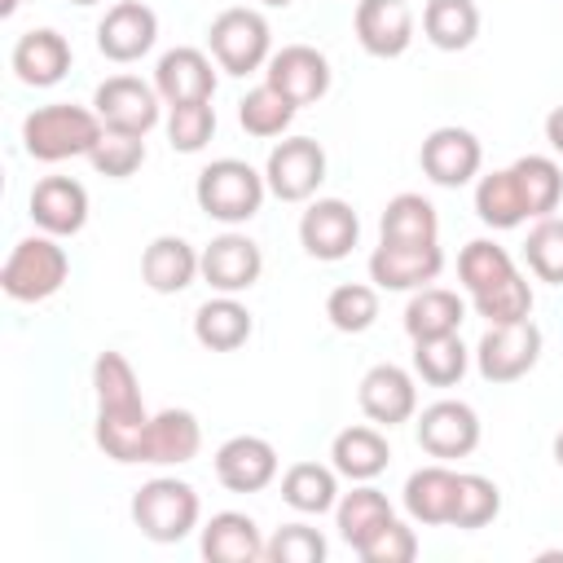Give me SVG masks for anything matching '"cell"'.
<instances>
[{"mask_svg":"<svg viewBox=\"0 0 563 563\" xmlns=\"http://www.w3.org/2000/svg\"><path fill=\"white\" fill-rule=\"evenodd\" d=\"M101 136H106V128H101L97 110L70 106V101L40 106L22 119V145L40 163H62V158H75V154H92Z\"/></svg>","mask_w":563,"mask_h":563,"instance_id":"6da1fadb","label":"cell"},{"mask_svg":"<svg viewBox=\"0 0 563 563\" xmlns=\"http://www.w3.org/2000/svg\"><path fill=\"white\" fill-rule=\"evenodd\" d=\"M264 189L268 180L242 163V158H216L198 172V185H194V198L198 207L211 216V220H224V224H242L260 211L264 202Z\"/></svg>","mask_w":563,"mask_h":563,"instance_id":"7a4b0ae2","label":"cell"},{"mask_svg":"<svg viewBox=\"0 0 563 563\" xmlns=\"http://www.w3.org/2000/svg\"><path fill=\"white\" fill-rule=\"evenodd\" d=\"M66 273H70L66 251L53 242V233H44V238H22L9 251V260L0 264V286L18 303H40L62 290Z\"/></svg>","mask_w":563,"mask_h":563,"instance_id":"3957f363","label":"cell"},{"mask_svg":"<svg viewBox=\"0 0 563 563\" xmlns=\"http://www.w3.org/2000/svg\"><path fill=\"white\" fill-rule=\"evenodd\" d=\"M132 523L150 541H180L198 523V493L185 479H176V475H158V479H150V484L136 488V497H132Z\"/></svg>","mask_w":563,"mask_h":563,"instance_id":"277c9868","label":"cell"},{"mask_svg":"<svg viewBox=\"0 0 563 563\" xmlns=\"http://www.w3.org/2000/svg\"><path fill=\"white\" fill-rule=\"evenodd\" d=\"M268 35H273V31H268L264 13L242 9V4H233V9L216 13V22L207 26L211 57H216V66H220V70H229V75L260 70V66L268 62Z\"/></svg>","mask_w":563,"mask_h":563,"instance_id":"5b68a950","label":"cell"},{"mask_svg":"<svg viewBox=\"0 0 563 563\" xmlns=\"http://www.w3.org/2000/svg\"><path fill=\"white\" fill-rule=\"evenodd\" d=\"M92 110L106 132L119 136H145L158 123V88H150L136 75H110L92 92Z\"/></svg>","mask_w":563,"mask_h":563,"instance_id":"8992f818","label":"cell"},{"mask_svg":"<svg viewBox=\"0 0 563 563\" xmlns=\"http://www.w3.org/2000/svg\"><path fill=\"white\" fill-rule=\"evenodd\" d=\"M541 356V330L532 317L523 321H501V325H488L479 347H475V361H479V374L488 383H515L523 378Z\"/></svg>","mask_w":563,"mask_h":563,"instance_id":"52a82bcc","label":"cell"},{"mask_svg":"<svg viewBox=\"0 0 563 563\" xmlns=\"http://www.w3.org/2000/svg\"><path fill=\"white\" fill-rule=\"evenodd\" d=\"M268 189L282 202H303L317 194V185L325 180V150L312 136H286L282 145H273L268 167H264Z\"/></svg>","mask_w":563,"mask_h":563,"instance_id":"ba28073f","label":"cell"},{"mask_svg":"<svg viewBox=\"0 0 563 563\" xmlns=\"http://www.w3.org/2000/svg\"><path fill=\"white\" fill-rule=\"evenodd\" d=\"M264 84H273L290 106H312L330 92V62L312 44H286L268 57Z\"/></svg>","mask_w":563,"mask_h":563,"instance_id":"9c48e42d","label":"cell"},{"mask_svg":"<svg viewBox=\"0 0 563 563\" xmlns=\"http://www.w3.org/2000/svg\"><path fill=\"white\" fill-rule=\"evenodd\" d=\"M154 40H158V13L145 0H119L97 22V48L110 62H136L154 48Z\"/></svg>","mask_w":563,"mask_h":563,"instance_id":"30bf717a","label":"cell"},{"mask_svg":"<svg viewBox=\"0 0 563 563\" xmlns=\"http://www.w3.org/2000/svg\"><path fill=\"white\" fill-rule=\"evenodd\" d=\"M356 238H361V220L343 198H317L299 216V242L312 260H325V264L343 260V255H352Z\"/></svg>","mask_w":563,"mask_h":563,"instance_id":"8fae6325","label":"cell"},{"mask_svg":"<svg viewBox=\"0 0 563 563\" xmlns=\"http://www.w3.org/2000/svg\"><path fill=\"white\" fill-rule=\"evenodd\" d=\"M418 444L431 457H466L479 444V413L466 400H431L418 413Z\"/></svg>","mask_w":563,"mask_h":563,"instance_id":"7c38bea8","label":"cell"},{"mask_svg":"<svg viewBox=\"0 0 563 563\" xmlns=\"http://www.w3.org/2000/svg\"><path fill=\"white\" fill-rule=\"evenodd\" d=\"M444 268V251L435 242L405 246V242H378L369 255V282L383 290H418L435 282Z\"/></svg>","mask_w":563,"mask_h":563,"instance_id":"4fadbf2b","label":"cell"},{"mask_svg":"<svg viewBox=\"0 0 563 563\" xmlns=\"http://www.w3.org/2000/svg\"><path fill=\"white\" fill-rule=\"evenodd\" d=\"M92 391H97V418H106V422H150L136 369L123 352L106 347L92 361Z\"/></svg>","mask_w":563,"mask_h":563,"instance_id":"5bb4252c","label":"cell"},{"mask_svg":"<svg viewBox=\"0 0 563 563\" xmlns=\"http://www.w3.org/2000/svg\"><path fill=\"white\" fill-rule=\"evenodd\" d=\"M418 163L422 172L435 180V185H466L479 163H484V150L475 141L471 128H457V123H444L435 132H427L422 150H418Z\"/></svg>","mask_w":563,"mask_h":563,"instance_id":"9a60e30c","label":"cell"},{"mask_svg":"<svg viewBox=\"0 0 563 563\" xmlns=\"http://www.w3.org/2000/svg\"><path fill=\"white\" fill-rule=\"evenodd\" d=\"M260 273H264V255L246 233H220L202 246V277L220 295L251 290L260 282Z\"/></svg>","mask_w":563,"mask_h":563,"instance_id":"2e32d148","label":"cell"},{"mask_svg":"<svg viewBox=\"0 0 563 563\" xmlns=\"http://www.w3.org/2000/svg\"><path fill=\"white\" fill-rule=\"evenodd\" d=\"M356 400L365 409L369 422L378 427H396V422H409L413 409H418V387L409 378V369L383 361V365H369L361 387H356Z\"/></svg>","mask_w":563,"mask_h":563,"instance_id":"e0dca14e","label":"cell"},{"mask_svg":"<svg viewBox=\"0 0 563 563\" xmlns=\"http://www.w3.org/2000/svg\"><path fill=\"white\" fill-rule=\"evenodd\" d=\"M277 475V449L264 435H229L216 449V479L229 493H260Z\"/></svg>","mask_w":563,"mask_h":563,"instance_id":"ac0fdd59","label":"cell"},{"mask_svg":"<svg viewBox=\"0 0 563 563\" xmlns=\"http://www.w3.org/2000/svg\"><path fill=\"white\" fill-rule=\"evenodd\" d=\"M154 88L167 106H185V101H211L216 92V66L202 48H172L158 57V70H154Z\"/></svg>","mask_w":563,"mask_h":563,"instance_id":"d6986e66","label":"cell"},{"mask_svg":"<svg viewBox=\"0 0 563 563\" xmlns=\"http://www.w3.org/2000/svg\"><path fill=\"white\" fill-rule=\"evenodd\" d=\"M31 220L53 238L79 233L88 220V189L70 176H40L31 189Z\"/></svg>","mask_w":563,"mask_h":563,"instance_id":"ffe728a7","label":"cell"},{"mask_svg":"<svg viewBox=\"0 0 563 563\" xmlns=\"http://www.w3.org/2000/svg\"><path fill=\"white\" fill-rule=\"evenodd\" d=\"M356 40L369 57H400L413 40V13L405 0H361Z\"/></svg>","mask_w":563,"mask_h":563,"instance_id":"44dd1931","label":"cell"},{"mask_svg":"<svg viewBox=\"0 0 563 563\" xmlns=\"http://www.w3.org/2000/svg\"><path fill=\"white\" fill-rule=\"evenodd\" d=\"M13 70L31 88H53L70 70V44H66V35L53 31V26H40V31L18 35V44H13Z\"/></svg>","mask_w":563,"mask_h":563,"instance_id":"7402d4cb","label":"cell"},{"mask_svg":"<svg viewBox=\"0 0 563 563\" xmlns=\"http://www.w3.org/2000/svg\"><path fill=\"white\" fill-rule=\"evenodd\" d=\"M198 273H202V255H198L185 238H176V233H163V238H154V242L141 251V277H145V286L158 290V295L185 290Z\"/></svg>","mask_w":563,"mask_h":563,"instance_id":"603a6c76","label":"cell"},{"mask_svg":"<svg viewBox=\"0 0 563 563\" xmlns=\"http://www.w3.org/2000/svg\"><path fill=\"white\" fill-rule=\"evenodd\" d=\"M198 449H202V427H198V418L189 409L167 405V409L150 413V422H145V462H158V466L176 462L180 466Z\"/></svg>","mask_w":563,"mask_h":563,"instance_id":"cb8c5ba5","label":"cell"},{"mask_svg":"<svg viewBox=\"0 0 563 563\" xmlns=\"http://www.w3.org/2000/svg\"><path fill=\"white\" fill-rule=\"evenodd\" d=\"M202 559L211 563H255L264 559V537L251 515L242 510H220L202 528Z\"/></svg>","mask_w":563,"mask_h":563,"instance_id":"d4e9b609","label":"cell"},{"mask_svg":"<svg viewBox=\"0 0 563 563\" xmlns=\"http://www.w3.org/2000/svg\"><path fill=\"white\" fill-rule=\"evenodd\" d=\"M255 321H251V308L238 303L233 295H216L207 299L198 312H194V339L211 352H233L251 339Z\"/></svg>","mask_w":563,"mask_h":563,"instance_id":"484cf974","label":"cell"},{"mask_svg":"<svg viewBox=\"0 0 563 563\" xmlns=\"http://www.w3.org/2000/svg\"><path fill=\"white\" fill-rule=\"evenodd\" d=\"M330 457H334V471L347 475V479H374L387 462H391V449H387V435L378 427H343L330 444Z\"/></svg>","mask_w":563,"mask_h":563,"instance_id":"4316f807","label":"cell"},{"mask_svg":"<svg viewBox=\"0 0 563 563\" xmlns=\"http://www.w3.org/2000/svg\"><path fill=\"white\" fill-rule=\"evenodd\" d=\"M453 493H457V475L449 466H418L405 479V510L418 523H449L453 515Z\"/></svg>","mask_w":563,"mask_h":563,"instance_id":"83f0119b","label":"cell"},{"mask_svg":"<svg viewBox=\"0 0 563 563\" xmlns=\"http://www.w3.org/2000/svg\"><path fill=\"white\" fill-rule=\"evenodd\" d=\"M466 308L453 290L444 286H418V295L405 303V330L409 339H435V334H457Z\"/></svg>","mask_w":563,"mask_h":563,"instance_id":"f1b7e54d","label":"cell"},{"mask_svg":"<svg viewBox=\"0 0 563 563\" xmlns=\"http://www.w3.org/2000/svg\"><path fill=\"white\" fill-rule=\"evenodd\" d=\"M422 31L435 48L444 53H462L475 44L479 35V9L475 0H427L422 9Z\"/></svg>","mask_w":563,"mask_h":563,"instance_id":"f546056e","label":"cell"},{"mask_svg":"<svg viewBox=\"0 0 563 563\" xmlns=\"http://www.w3.org/2000/svg\"><path fill=\"white\" fill-rule=\"evenodd\" d=\"M378 229H383V242L422 246V242H435L440 220H435V207H431L422 194H396V198L383 207Z\"/></svg>","mask_w":563,"mask_h":563,"instance_id":"4dcf8cb0","label":"cell"},{"mask_svg":"<svg viewBox=\"0 0 563 563\" xmlns=\"http://www.w3.org/2000/svg\"><path fill=\"white\" fill-rule=\"evenodd\" d=\"M510 172H515V185H519V198H523L528 216H537V220L541 216H554V207L563 198V172H559V163L545 158V154H523V158L510 163Z\"/></svg>","mask_w":563,"mask_h":563,"instance_id":"1f68e13d","label":"cell"},{"mask_svg":"<svg viewBox=\"0 0 563 563\" xmlns=\"http://www.w3.org/2000/svg\"><path fill=\"white\" fill-rule=\"evenodd\" d=\"M475 216L488 229H515V224L528 220V207L519 198V185H515V172L510 167L479 176V185H475Z\"/></svg>","mask_w":563,"mask_h":563,"instance_id":"d6a6232c","label":"cell"},{"mask_svg":"<svg viewBox=\"0 0 563 563\" xmlns=\"http://www.w3.org/2000/svg\"><path fill=\"white\" fill-rule=\"evenodd\" d=\"M282 497H286V506H295V510H303V515H321V510L334 506L339 479H334V471L321 466V462H295V466H286V475H282Z\"/></svg>","mask_w":563,"mask_h":563,"instance_id":"836d02e7","label":"cell"},{"mask_svg":"<svg viewBox=\"0 0 563 563\" xmlns=\"http://www.w3.org/2000/svg\"><path fill=\"white\" fill-rule=\"evenodd\" d=\"M334 515H339V532H343V541H347L352 550H356L365 537H374L387 519H396V515H391V501H387L378 488H369V484L343 493V501L334 506Z\"/></svg>","mask_w":563,"mask_h":563,"instance_id":"e575fe53","label":"cell"},{"mask_svg":"<svg viewBox=\"0 0 563 563\" xmlns=\"http://www.w3.org/2000/svg\"><path fill=\"white\" fill-rule=\"evenodd\" d=\"M413 369L431 387H453L466 374V347L457 334H435V339H413Z\"/></svg>","mask_w":563,"mask_h":563,"instance_id":"d590c367","label":"cell"},{"mask_svg":"<svg viewBox=\"0 0 563 563\" xmlns=\"http://www.w3.org/2000/svg\"><path fill=\"white\" fill-rule=\"evenodd\" d=\"M510 273H519V268H515V260H510V251H506V246H497V242H488V238L466 242V246H462V255H457V277H462V286H466L471 295H479V290H488V286L506 282Z\"/></svg>","mask_w":563,"mask_h":563,"instance_id":"8d00e7d4","label":"cell"},{"mask_svg":"<svg viewBox=\"0 0 563 563\" xmlns=\"http://www.w3.org/2000/svg\"><path fill=\"white\" fill-rule=\"evenodd\" d=\"M299 106H290L273 84H260L251 88L242 101H238V123L251 132V136H282L290 128Z\"/></svg>","mask_w":563,"mask_h":563,"instance_id":"74e56055","label":"cell"},{"mask_svg":"<svg viewBox=\"0 0 563 563\" xmlns=\"http://www.w3.org/2000/svg\"><path fill=\"white\" fill-rule=\"evenodd\" d=\"M325 317L334 330L343 334H361L374 325L378 317V290L365 286V282H339L330 295H325Z\"/></svg>","mask_w":563,"mask_h":563,"instance_id":"f35d334b","label":"cell"},{"mask_svg":"<svg viewBox=\"0 0 563 563\" xmlns=\"http://www.w3.org/2000/svg\"><path fill=\"white\" fill-rule=\"evenodd\" d=\"M501 510V488L488 475H457V493H453V528H484L493 523Z\"/></svg>","mask_w":563,"mask_h":563,"instance_id":"ab89813d","label":"cell"},{"mask_svg":"<svg viewBox=\"0 0 563 563\" xmlns=\"http://www.w3.org/2000/svg\"><path fill=\"white\" fill-rule=\"evenodd\" d=\"M471 299H475V312H479L488 325L532 317V286H528L523 273H510L506 282H497V286H488V290H479V295H471Z\"/></svg>","mask_w":563,"mask_h":563,"instance_id":"60d3db41","label":"cell"},{"mask_svg":"<svg viewBox=\"0 0 563 563\" xmlns=\"http://www.w3.org/2000/svg\"><path fill=\"white\" fill-rule=\"evenodd\" d=\"M523 260H528V268H532L541 282L563 286V220H559V216H541V220L528 229Z\"/></svg>","mask_w":563,"mask_h":563,"instance_id":"b9f144b4","label":"cell"},{"mask_svg":"<svg viewBox=\"0 0 563 563\" xmlns=\"http://www.w3.org/2000/svg\"><path fill=\"white\" fill-rule=\"evenodd\" d=\"M216 132V110L211 101H185V106H172L167 114V136H172V150L180 154H198Z\"/></svg>","mask_w":563,"mask_h":563,"instance_id":"7bdbcfd3","label":"cell"},{"mask_svg":"<svg viewBox=\"0 0 563 563\" xmlns=\"http://www.w3.org/2000/svg\"><path fill=\"white\" fill-rule=\"evenodd\" d=\"M268 563H321L325 559V537L308 523H282L273 541H264Z\"/></svg>","mask_w":563,"mask_h":563,"instance_id":"ee69618b","label":"cell"},{"mask_svg":"<svg viewBox=\"0 0 563 563\" xmlns=\"http://www.w3.org/2000/svg\"><path fill=\"white\" fill-rule=\"evenodd\" d=\"M88 163H92L101 176L123 180V176H132V172L145 163V136H119V132H106V136L97 141V150L88 154Z\"/></svg>","mask_w":563,"mask_h":563,"instance_id":"f6af8a7d","label":"cell"},{"mask_svg":"<svg viewBox=\"0 0 563 563\" xmlns=\"http://www.w3.org/2000/svg\"><path fill=\"white\" fill-rule=\"evenodd\" d=\"M356 554H361L365 563H409V559L418 554V537H413V528H405L400 519H387L374 537H365V541L356 545Z\"/></svg>","mask_w":563,"mask_h":563,"instance_id":"bcb514c9","label":"cell"},{"mask_svg":"<svg viewBox=\"0 0 563 563\" xmlns=\"http://www.w3.org/2000/svg\"><path fill=\"white\" fill-rule=\"evenodd\" d=\"M545 141L563 154V106H554V110L545 114Z\"/></svg>","mask_w":563,"mask_h":563,"instance_id":"7dc6e473","label":"cell"},{"mask_svg":"<svg viewBox=\"0 0 563 563\" xmlns=\"http://www.w3.org/2000/svg\"><path fill=\"white\" fill-rule=\"evenodd\" d=\"M22 9V0H0V18H13Z\"/></svg>","mask_w":563,"mask_h":563,"instance_id":"c3c4849f","label":"cell"},{"mask_svg":"<svg viewBox=\"0 0 563 563\" xmlns=\"http://www.w3.org/2000/svg\"><path fill=\"white\" fill-rule=\"evenodd\" d=\"M554 462H559V466H563V431H559V435H554Z\"/></svg>","mask_w":563,"mask_h":563,"instance_id":"681fc988","label":"cell"},{"mask_svg":"<svg viewBox=\"0 0 563 563\" xmlns=\"http://www.w3.org/2000/svg\"><path fill=\"white\" fill-rule=\"evenodd\" d=\"M260 4H268V9H286L290 0H260Z\"/></svg>","mask_w":563,"mask_h":563,"instance_id":"f907efd6","label":"cell"},{"mask_svg":"<svg viewBox=\"0 0 563 563\" xmlns=\"http://www.w3.org/2000/svg\"><path fill=\"white\" fill-rule=\"evenodd\" d=\"M75 4H97V0H75Z\"/></svg>","mask_w":563,"mask_h":563,"instance_id":"816d5d0a","label":"cell"}]
</instances>
